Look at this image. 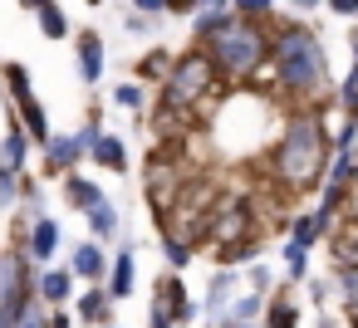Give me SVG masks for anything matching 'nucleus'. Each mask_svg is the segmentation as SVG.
Masks as SVG:
<instances>
[{"label": "nucleus", "instance_id": "nucleus-1", "mask_svg": "<svg viewBox=\"0 0 358 328\" xmlns=\"http://www.w3.org/2000/svg\"><path fill=\"white\" fill-rule=\"evenodd\" d=\"M329 162H334V137L324 128V118L314 108H294L280 142H275V181L289 186V191H309V186H324L329 177Z\"/></svg>", "mask_w": 358, "mask_h": 328}, {"label": "nucleus", "instance_id": "nucleus-2", "mask_svg": "<svg viewBox=\"0 0 358 328\" xmlns=\"http://www.w3.org/2000/svg\"><path fill=\"white\" fill-rule=\"evenodd\" d=\"M270 64H275V89L294 103H314L329 89V54L319 45L314 30L304 25H280L275 45H270Z\"/></svg>", "mask_w": 358, "mask_h": 328}, {"label": "nucleus", "instance_id": "nucleus-3", "mask_svg": "<svg viewBox=\"0 0 358 328\" xmlns=\"http://www.w3.org/2000/svg\"><path fill=\"white\" fill-rule=\"evenodd\" d=\"M270 45H275V35L265 30V20H250V15H226L206 40H201V50H206V59L216 64V79L221 84H250L265 64H270Z\"/></svg>", "mask_w": 358, "mask_h": 328}, {"label": "nucleus", "instance_id": "nucleus-4", "mask_svg": "<svg viewBox=\"0 0 358 328\" xmlns=\"http://www.w3.org/2000/svg\"><path fill=\"white\" fill-rule=\"evenodd\" d=\"M216 89H221L216 64H211L206 50L196 45V50H187L182 59H172V69H167V79H162V94H157V113H167V118L196 113Z\"/></svg>", "mask_w": 358, "mask_h": 328}, {"label": "nucleus", "instance_id": "nucleus-5", "mask_svg": "<svg viewBox=\"0 0 358 328\" xmlns=\"http://www.w3.org/2000/svg\"><path fill=\"white\" fill-rule=\"evenodd\" d=\"M241 235H250V201H245V196H231V201H221V211L206 221V235H201V240L221 250V245H236Z\"/></svg>", "mask_w": 358, "mask_h": 328}, {"label": "nucleus", "instance_id": "nucleus-6", "mask_svg": "<svg viewBox=\"0 0 358 328\" xmlns=\"http://www.w3.org/2000/svg\"><path fill=\"white\" fill-rule=\"evenodd\" d=\"M192 313H196V308H192L182 279H177V274H162L157 289H152V328H177V323H187Z\"/></svg>", "mask_w": 358, "mask_h": 328}, {"label": "nucleus", "instance_id": "nucleus-7", "mask_svg": "<svg viewBox=\"0 0 358 328\" xmlns=\"http://www.w3.org/2000/svg\"><path fill=\"white\" fill-rule=\"evenodd\" d=\"M20 245L30 250V260H35V264H45V260L59 250V225H55L50 216H35V221H30V235H25Z\"/></svg>", "mask_w": 358, "mask_h": 328}, {"label": "nucleus", "instance_id": "nucleus-8", "mask_svg": "<svg viewBox=\"0 0 358 328\" xmlns=\"http://www.w3.org/2000/svg\"><path fill=\"white\" fill-rule=\"evenodd\" d=\"M74 279H84V284H103L108 279V260H103V250H99V240H89V245H79L74 250Z\"/></svg>", "mask_w": 358, "mask_h": 328}, {"label": "nucleus", "instance_id": "nucleus-9", "mask_svg": "<svg viewBox=\"0 0 358 328\" xmlns=\"http://www.w3.org/2000/svg\"><path fill=\"white\" fill-rule=\"evenodd\" d=\"M133 245H123L118 250V260L108 264V279H103V289H108V299H128L133 294Z\"/></svg>", "mask_w": 358, "mask_h": 328}, {"label": "nucleus", "instance_id": "nucleus-10", "mask_svg": "<svg viewBox=\"0 0 358 328\" xmlns=\"http://www.w3.org/2000/svg\"><path fill=\"white\" fill-rule=\"evenodd\" d=\"M35 294H40L50 308H59V304L74 294V269H40V284H35Z\"/></svg>", "mask_w": 358, "mask_h": 328}, {"label": "nucleus", "instance_id": "nucleus-11", "mask_svg": "<svg viewBox=\"0 0 358 328\" xmlns=\"http://www.w3.org/2000/svg\"><path fill=\"white\" fill-rule=\"evenodd\" d=\"M79 79L84 84H99L103 79V40L94 30H84V40H79Z\"/></svg>", "mask_w": 358, "mask_h": 328}, {"label": "nucleus", "instance_id": "nucleus-12", "mask_svg": "<svg viewBox=\"0 0 358 328\" xmlns=\"http://www.w3.org/2000/svg\"><path fill=\"white\" fill-rule=\"evenodd\" d=\"M79 157H89V152L79 147V137H50V142H45V162H50V172H74Z\"/></svg>", "mask_w": 358, "mask_h": 328}, {"label": "nucleus", "instance_id": "nucleus-13", "mask_svg": "<svg viewBox=\"0 0 358 328\" xmlns=\"http://www.w3.org/2000/svg\"><path fill=\"white\" fill-rule=\"evenodd\" d=\"M89 157H94L103 172H123V167H128V147H123V137H113V133H103V137L89 147Z\"/></svg>", "mask_w": 358, "mask_h": 328}, {"label": "nucleus", "instance_id": "nucleus-14", "mask_svg": "<svg viewBox=\"0 0 358 328\" xmlns=\"http://www.w3.org/2000/svg\"><path fill=\"white\" fill-rule=\"evenodd\" d=\"M25 152H30V133H25V123H10L6 128V142H0V162H6L10 172H20L25 167Z\"/></svg>", "mask_w": 358, "mask_h": 328}, {"label": "nucleus", "instance_id": "nucleus-15", "mask_svg": "<svg viewBox=\"0 0 358 328\" xmlns=\"http://www.w3.org/2000/svg\"><path fill=\"white\" fill-rule=\"evenodd\" d=\"M64 196H69V206H74V211H84V216H89L94 206H103V201H108L94 181H84V177H74V172H69V181H64Z\"/></svg>", "mask_w": 358, "mask_h": 328}, {"label": "nucleus", "instance_id": "nucleus-16", "mask_svg": "<svg viewBox=\"0 0 358 328\" xmlns=\"http://www.w3.org/2000/svg\"><path fill=\"white\" fill-rule=\"evenodd\" d=\"M108 308H113V299H108V289H99V284H89V294L79 299V318H84V323H99V328H103V323L113 318Z\"/></svg>", "mask_w": 358, "mask_h": 328}, {"label": "nucleus", "instance_id": "nucleus-17", "mask_svg": "<svg viewBox=\"0 0 358 328\" xmlns=\"http://www.w3.org/2000/svg\"><path fill=\"white\" fill-rule=\"evenodd\" d=\"M334 289H338V299H343L348 318L358 323V264H343V269H338V279H334Z\"/></svg>", "mask_w": 358, "mask_h": 328}, {"label": "nucleus", "instance_id": "nucleus-18", "mask_svg": "<svg viewBox=\"0 0 358 328\" xmlns=\"http://www.w3.org/2000/svg\"><path fill=\"white\" fill-rule=\"evenodd\" d=\"M35 15H40L45 40H64V35H69V20H64V10H59V0H45V6H40Z\"/></svg>", "mask_w": 358, "mask_h": 328}, {"label": "nucleus", "instance_id": "nucleus-19", "mask_svg": "<svg viewBox=\"0 0 358 328\" xmlns=\"http://www.w3.org/2000/svg\"><path fill=\"white\" fill-rule=\"evenodd\" d=\"M6 89H10V98L25 108V103H35V89H30V74H25V64H6Z\"/></svg>", "mask_w": 358, "mask_h": 328}, {"label": "nucleus", "instance_id": "nucleus-20", "mask_svg": "<svg viewBox=\"0 0 358 328\" xmlns=\"http://www.w3.org/2000/svg\"><path fill=\"white\" fill-rule=\"evenodd\" d=\"M89 230H94L99 240H113V235H118V206H108V201L94 206V211H89Z\"/></svg>", "mask_w": 358, "mask_h": 328}, {"label": "nucleus", "instance_id": "nucleus-21", "mask_svg": "<svg viewBox=\"0 0 358 328\" xmlns=\"http://www.w3.org/2000/svg\"><path fill=\"white\" fill-rule=\"evenodd\" d=\"M260 318V294L250 289V294H241V299H231V308H226V323H255Z\"/></svg>", "mask_w": 358, "mask_h": 328}, {"label": "nucleus", "instance_id": "nucleus-22", "mask_svg": "<svg viewBox=\"0 0 358 328\" xmlns=\"http://www.w3.org/2000/svg\"><path fill=\"white\" fill-rule=\"evenodd\" d=\"M157 245H162V255H167V264H172V269H182V264L192 260V245H187L182 235H172V230H162V235H157Z\"/></svg>", "mask_w": 358, "mask_h": 328}, {"label": "nucleus", "instance_id": "nucleus-23", "mask_svg": "<svg viewBox=\"0 0 358 328\" xmlns=\"http://www.w3.org/2000/svg\"><path fill=\"white\" fill-rule=\"evenodd\" d=\"M265 328H299V308H294L289 299H275V304L265 308Z\"/></svg>", "mask_w": 358, "mask_h": 328}, {"label": "nucleus", "instance_id": "nucleus-24", "mask_svg": "<svg viewBox=\"0 0 358 328\" xmlns=\"http://www.w3.org/2000/svg\"><path fill=\"white\" fill-rule=\"evenodd\" d=\"M334 260H338V269L343 264H358V230H338L334 235Z\"/></svg>", "mask_w": 358, "mask_h": 328}, {"label": "nucleus", "instance_id": "nucleus-25", "mask_svg": "<svg viewBox=\"0 0 358 328\" xmlns=\"http://www.w3.org/2000/svg\"><path fill=\"white\" fill-rule=\"evenodd\" d=\"M167 69H172V54H167V50H152V54L138 64V74H143V79H152V74H162V79H167Z\"/></svg>", "mask_w": 358, "mask_h": 328}, {"label": "nucleus", "instance_id": "nucleus-26", "mask_svg": "<svg viewBox=\"0 0 358 328\" xmlns=\"http://www.w3.org/2000/svg\"><path fill=\"white\" fill-rule=\"evenodd\" d=\"M231 10L236 15H250V20H265L275 10V0H231Z\"/></svg>", "mask_w": 358, "mask_h": 328}, {"label": "nucleus", "instance_id": "nucleus-27", "mask_svg": "<svg viewBox=\"0 0 358 328\" xmlns=\"http://www.w3.org/2000/svg\"><path fill=\"white\" fill-rule=\"evenodd\" d=\"M285 264H289V279H304V269H309V250H299L294 240L285 245Z\"/></svg>", "mask_w": 358, "mask_h": 328}, {"label": "nucleus", "instance_id": "nucleus-28", "mask_svg": "<svg viewBox=\"0 0 358 328\" xmlns=\"http://www.w3.org/2000/svg\"><path fill=\"white\" fill-rule=\"evenodd\" d=\"M338 98H343V113H348V118H358V64H353V74L343 79Z\"/></svg>", "mask_w": 358, "mask_h": 328}, {"label": "nucleus", "instance_id": "nucleus-29", "mask_svg": "<svg viewBox=\"0 0 358 328\" xmlns=\"http://www.w3.org/2000/svg\"><path fill=\"white\" fill-rule=\"evenodd\" d=\"M231 284H236V274H231V269H226V274H216V279H211V299H206V308H211V313H216V308H221V299H226V294H231Z\"/></svg>", "mask_w": 358, "mask_h": 328}, {"label": "nucleus", "instance_id": "nucleus-30", "mask_svg": "<svg viewBox=\"0 0 358 328\" xmlns=\"http://www.w3.org/2000/svg\"><path fill=\"white\" fill-rule=\"evenodd\" d=\"M113 103H118V108H143V89H138V84H118V89H113Z\"/></svg>", "mask_w": 358, "mask_h": 328}, {"label": "nucleus", "instance_id": "nucleus-31", "mask_svg": "<svg viewBox=\"0 0 358 328\" xmlns=\"http://www.w3.org/2000/svg\"><path fill=\"white\" fill-rule=\"evenodd\" d=\"M74 137H79V147H84V152H89V147H94V142H99V137H103V123H99V113H94V118H89V123H84V128H79V133H74Z\"/></svg>", "mask_w": 358, "mask_h": 328}, {"label": "nucleus", "instance_id": "nucleus-32", "mask_svg": "<svg viewBox=\"0 0 358 328\" xmlns=\"http://www.w3.org/2000/svg\"><path fill=\"white\" fill-rule=\"evenodd\" d=\"M270 284H275V269H270V264H250V289H255V294H265Z\"/></svg>", "mask_w": 358, "mask_h": 328}, {"label": "nucleus", "instance_id": "nucleus-33", "mask_svg": "<svg viewBox=\"0 0 358 328\" xmlns=\"http://www.w3.org/2000/svg\"><path fill=\"white\" fill-rule=\"evenodd\" d=\"M20 328H55V323H50V313L40 308V299H35V304L25 308V323H20Z\"/></svg>", "mask_w": 358, "mask_h": 328}, {"label": "nucleus", "instance_id": "nucleus-34", "mask_svg": "<svg viewBox=\"0 0 358 328\" xmlns=\"http://www.w3.org/2000/svg\"><path fill=\"white\" fill-rule=\"evenodd\" d=\"M162 10H167V15H196L201 0H162Z\"/></svg>", "mask_w": 358, "mask_h": 328}, {"label": "nucleus", "instance_id": "nucleus-35", "mask_svg": "<svg viewBox=\"0 0 358 328\" xmlns=\"http://www.w3.org/2000/svg\"><path fill=\"white\" fill-rule=\"evenodd\" d=\"M123 25H128L133 35H148V30H152V15H123Z\"/></svg>", "mask_w": 358, "mask_h": 328}, {"label": "nucleus", "instance_id": "nucleus-36", "mask_svg": "<svg viewBox=\"0 0 358 328\" xmlns=\"http://www.w3.org/2000/svg\"><path fill=\"white\" fill-rule=\"evenodd\" d=\"M343 211H348V230H358V181L348 186V206Z\"/></svg>", "mask_w": 358, "mask_h": 328}, {"label": "nucleus", "instance_id": "nucleus-37", "mask_svg": "<svg viewBox=\"0 0 358 328\" xmlns=\"http://www.w3.org/2000/svg\"><path fill=\"white\" fill-rule=\"evenodd\" d=\"M329 10L343 15V20H353V15H358V0H329Z\"/></svg>", "mask_w": 358, "mask_h": 328}, {"label": "nucleus", "instance_id": "nucleus-38", "mask_svg": "<svg viewBox=\"0 0 358 328\" xmlns=\"http://www.w3.org/2000/svg\"><path fill=\"white\" fill-rule=\"evenodd\" d=\"M138 15H162V0H133Z\"/></svg>", "mask_w": 358, "mask_h": 328}, {"label": "nucleus", "instance_id": "nucleus-39", "mask_svg": "<svg viewBox=\"0 0 358 328\" xmlns=\"http://www.w3.org/2000/svg\"><path fill=\"white\" fill-rule=\"evenodd\" d=\"M201 10H216V15H231V0H201Z\"/></svg>", "mask_w": 358, "mask_h": 328}, {"label": "nucleus", "instance_id": "nucleus-40", "mask_svg": "<svg viewBox=\"0 0 358 328\" xmlns=\"http://www.w3.org/2000/svg\"><path fill=\"white\" fill-rule=\"evenodd\" d=\"M299 10H319V6H329V0H294Z\"/></svg>", "mask_w": 358, "mask_h": 328}, {"label": "nucleus", "instance_id": "nucleus-41", "mask_svg": "<svg viewBox=\"0 0 358 328\" xmlns=\"http://www.w3.org/2000/svg\"><path fill=\"white\" fill-rule=\"evenodd\" d=\"M348 50H353V64H358V30H353V40H348Z\"/></svg>", "mask_w": 358, "mask_h": 328}, {"label": "nucleus", "instance_id": "nucleus-42", "mask_svg": "<svg viewBox=\"0 0 358 328\" xmlns=\"http://www.w3.org/2000/svg\"><path fill=\"white\" fill-rule=\"evenodd\" d=\"M40 6H45V0H25V10H40Z\"/></svg>", "mask_w": 358, "mask_h": 328}, {"label": "nucleus", "instance_id": "nucleus-43", "mask_svg": "<svg viewBox=\"0 0 358 328\" xmlns=\"http://www.w3.org/2000/svg\"><path fill=\"white\" fill-rule=\"evenodd\" d=\"M221 328H255V323H221Z\"/></svg>", "mask_w": 358, "mask_h": 328}, {"label": "nucleus", "instance_id": "nucleus-44", "mask_svg": "<svg viewBox=\"0 0 358 328\" xmlns=\"http://www.w3.org/2000/svg\"><path fill=\"white\" fill-rule=\"evenodd\" d=\"M103 328H118V323H103Z\"/></svg>", "mask_w": 358, "mask_h": 328}]
</instances>
